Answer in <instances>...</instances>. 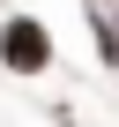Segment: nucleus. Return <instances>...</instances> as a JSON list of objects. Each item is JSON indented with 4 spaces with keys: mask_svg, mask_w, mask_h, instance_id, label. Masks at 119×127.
Returning a JSON list of instances; mask_svg holds the SVG:
<instances>
[{
    "mask_svg": "<svg viewBox=\"0 0 119 127\" xmlns=\"http://www.w3.org/2000/svg\"><path fill=\"white\" fill-rule=\"evenodd\" d=\"M0 60H8V67H22V75H37L45 60H52L45 23H8V30H0Z\"/></svg>",
    "mask_w": 119,
    "mask_h": 127,
    "instance_id": "obj_1",
    "label": "nucleus"
},
{
    "mask_svg": "<svg viewBox=\"0 0 119 127\" xmlns=\"http://www.w3.org/2000/svg\"><path fill=\"white\" fill-rule=\"evenodd\" d=\"M112 15H119V0H112Z\"/></svg>",
    "mask_w": 119,
    "mask_h": 127,
    "instance_id": "obj_2",
    "label": "nucleus"
}]
</instances>
